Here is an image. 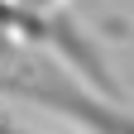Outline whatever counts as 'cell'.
Listing matches in <instances>:
<instances>
[{
    "mask_svg": "<svg viewBox=\"0 0 134 134\" xmlns=\"http://www.w3.org/2000/svg\"><path fill=\"white\" fill-rule=\"evenodd\" d=\"M0 96L34 100V105L81 125L86 134H134V110L125 100H110L91 91L86 81H72L67 72L53 67H24V72H0Z\"/></svg>",
    "mask_w": 134,
    "mask_h": 134,
    "instance_id": "obj_1",
    "label": "cell"
},
{
    "mask_svg": "<svg viewBox=\"0 0 134 134\" xmlns=\"http://www.w3.org/2000/svg\"><path fill=\"white\" fill-rule=\"evenodd\" d=\"M5 34L29 38V43H48V48L62 58L67 72H81V77H86L91 91L110 96V100H125L120 81L110 77L105 58H100V48H96V38H91L62 5H58V10H19V5H10V10H5Z\"/></svg>",
    "mask_w": 134,
    "mask_h": 134,
    "instance_id": "obj_2",
    "label": "cell"
},
{
    "mask_svg": "<svg viewBox=\"0 0 134 134\" xmlns=\"http://www.w3.org/2000/svg\"><path fill=\"white\" fill-rule=\"evenodd\" d=\"M10 5H19V10H58L62 0H10Z\"/></svg>",
    "mask_w": 134,
    "mask_h": 134,
    "instance_id": "obj_3",
    "label": "cell"
},
{
    "mask_svg": "<svg viewBox=\"0 0 134 134\" xmlns=\"http://www.w3.org/2000/svg\"><path fill=\"white\" fill-rule=\"evenodd\" d=\"M0 134H34V129H19L14 120H5V115H0Z\"/></svg>",
    "mask_w": 134,
    "mask_h": 134,
    "instance_id": "obj_4",
    "label": "cell"
},
{
    "mask_svg": "<svg viewBox=\"0 0 134 134\" xmlns=\"http://www.w3.org/2000/svg\"><path fill=\"white\" fill-rule=\"evenodd\" d=\"M110 29H120V34H125V38L134 43V29H125V24H115V19H110Z\"/></svg>",
    "mask_w": 134,
    "mask_h": 134,
    "instance_id": "obj_5",
    "label": "cell"
}]
</instances>
